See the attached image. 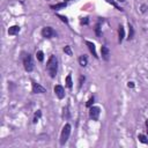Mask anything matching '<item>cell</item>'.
<instances>
[{
	"mask_svg": "<svg viewBox=\"0 0 148 148\" xmlns=\"http://www.w3.org/2000/svg\"><path fill=\"white\" fill-rule=\"evenodd\" d=\"M46 71L51 77H56L58 71V60L56 56H51L46 62Z\"/></svg>",
	"mask_w": 148,
	"mask_h": 148,
	"instance_id": "1",
	"label": "cell"
},
{
	"mask_svg": "<svg viewBox=\"0 0 148 148\" xmlns=\"http://www.w3.org/2000/svg\"><path fill=\"white\" fill-rule=\"evenodd\" d=\"M71 125L69 124H66L64 127H62V131H61V133H60V145L61 146H64L66 142H67V140H68V138H69V134H71Z\"/></svg>",
	"mask_w": 148,
	"mask_h": 148,
	"instance_id": "2",
	"label": "cell"
},
{
	"mask_svg": "<svg viewBox=\"0 0 148 148\" xmlns=\"http://www.w3.org/2000/svg\"><path fill=\"white\" fill-rule=\"evenodd\" d=\"M23 66H24V69L27 72H31L34 69V61H32V58L29 53L25 54L23 58Z\"/></svg>",
	"mask_w": 148,
	"mask_h": 148,
	"instance_id": "3",
	"label": "cell"
},
{
	"mask_svg": "<svg viewBox=\"0 0 148 148\" xmlns=\"http://www.w3.org/2000/svg\"><path fill=\"white\" fill-rule=\"evenodd\" d=\"M101 114V108L99 106H91L89 110V116L92 120H98Z\"/></svg>",
	"mask_w": 148,
	"mask_h": 148,
	"instance_id": "4",
	"label": "cell"
},
{
	"mask_svg": "<svg viewBox=\"0 0 148 148\" xmlns=\"http://www.w3.org/2000/svg\"><path fill=\"white\" fill-rule=\"evenodd\" d=\"M40 34H42V36H43L44 38H51V37H53V36H56V31H54L51 27H45V28H43Z\"/></svg>",
	"mask_w": 148,
	"mask_h": 148,
	"instance_id": "5",
	"label": "cell"
},
{
	"mask_svg": "<svg viewBox=\"0 0 148 148\" xmlns=\"http://www.w3.org/2000/svg\"><path fill=\"white\" fill-rule=\"evenodd\" d=\"M31 83H32V92H35V94H44V92H46V89L43 86H40L39 83H37L35 81H32Z\"/></svg>",
	"mask_w": 148,
	"mask_h": 148,
	"instance_id": "6",
	"label": "cell"
},
{
	"mask_svg": "<svg viewBox=\"0 0 148 148\" xmlns=\"http://www.w3.org/2000/svg\"><path fill=\"white\" fill-rule=\"evenodd\" d=\"M54 94L57 95V97L59 99H62L65 97V89H64V87L60 86V84H57L54 87Z\"/></svg>",
	"mask_w": 148,
	"mask_h": 148,
	"instance_id": "7",
	"label": "cell"
},
{
	"mask_svg": "<svg viewBox=\"0 0 148 148\" xmlns=\"http://www.w3.org/2000/svg\"><path fill=\"white\" fill-rule=\"evenodd\" d=\"M86 45L88 46V49H89V51L92 53V56L95 57V58H98V56H97V53H96V49H95V44L92 43V42H89V40H86Z\"/></svg>",
	"mask_w": 148,
	"mask_h": 148,
	"instance_id": "8",
	"label": "cell"
},
{
	"mask_svg": "<svg viewBox=\"0 0 148 148\" xmlns=\"http://www.w3.org/2000/svg\"><path fill=\"white\" fill-rule=\"evenodd\" d=\"M101 52H102V57L104 60H109V56H110V50L106 46H102L101 47Z\"/></svg>",
	"mask_w": 148,
	"mask_h": 148,
	"instance_id": "9",
	"label": "cell"
},
{
	"mask_svg": "<svg viewBox=\"0 0 148 148\" xmlns=\"http://www.w3.org/2000/svg\"><path fill=\"white\" fill-rule=\"evenodd\" d=\"M20 32V27L18 25H12L9 29H8V34L10 36H14V35H17Z\"/></svg>",
	"mask_w": 148,
	"mask_h": 148,
	"instance_id": "10",
	"label": "cell"
},
{
	"mask_svg": "<svg viewBox=\"0 0 148 148\" xmlns=\"http://www.w3.org/2000/svg\"><path fill=\"white\" fill-rule=\"evenodd\" d=\"M118 34H119V39H118V42H119V43H121V42H123V39H124V34H125L123 25H119V29H118Z\"/></svg>",
	"mask_w": 148,
	"mask_h": 148,
	"instance_id": "11",
	"label": "cell"
},
{
	"mask_svg": "<svg viewBox=\"0 0 148 148\" xmlns=\"http://www.w3.org/2000/svg\"><path fill=\"white\" fill-rule=\"evenodd\" d=\"M79 62H80V65H81L82 67L87 66V64H88V59H87V57H86V56H80V58H79Z\"/></svg>",
	"mask_w": 148,
	"mask_h": 148,
	"instance_id": "12",
	"label": "cell"
},
{
	"mask_svg": "<svg viewBox=\"0 0 148 148\" xmlns=\"http://www.w3.org/2000/svg\"><path fill=\"white\" fill-rule=\"evenodd\" d=\"M64 7H66V2H61V3H57V5H52V6H51V8H52L53 10H57V9L64 8Z\"/></svg>",
	"mask_w": 148,
	"mask_h": 148,
	"instance_id": "13",
	"label": "cell"
},
{
	"mask_svg": "<svg viewBox=\"0 0 148 148\" xmlns=\"http://www.w3.org/2000/svg\"><path fill=\"white\" fill-rule=\"evenodd\" d=\"M138 139H139V141L142 142V143H148V139H147V136H146L145 134H139V135H138Z\"/></svg>",
	"mask_w": 148,
	"mask_h": 148,
	"instance_id": "14",
	"label": "cell"
},
{
	"mask_svg": "<svg viewBox=\"0 0 148 148\" xmlns=\"http://www.w3.org/2000/svg\"><path fill=\"white\" fill-rule=\"evenodd\" d=\"M66 86H67L68 88H72V86H73L72 76H71V75H67V76H66Z\"/></svg>",
	"mask_w": 148,
	"mask_h": 148,
	"instance_id": "15",
	"label": "cell"
},
{
	"mask_svg": "<svg viewBox=\"0 0 148 148\" xmlns=\"http://www.w3.org/2000/svg\"><path fill=\"white\" fill-rule=\"evenodd\" d=\"M36 57H37L38 61H43V59H44V53H43L42 51H37V52H36Z\"/></svg>",
	"mask_w": 148,
	"mask_h": 148,
	"instance_id": "16",
	"label": "cell"
},
{
	"mask_svg": "<svg viewBox=\"0 0 148 148\" xmlns=\"http://www.w3.org/2000/svg\"><path fill=\"white\" fill-rule=\"evenodd\" d=\"M128 28H130L128 39H132V38H133V35H134V30H133V27H132V24H130V23H128Z\"/></svg>",
	"mask_w": 148,
	"mask_h": 148,
	"instance_id": "17",
	"label": "cell"
},
{
	"mask_svg": "<svg viewBox=\"0 0 148 148\" xmlns=\"http://www.w3.org/2000/svg\"><path fill=\"white\" fill-rule=\"evenodd\" d=\"M64 52L67 53L68 56H72V54H73V53H72V50H71V46H68V45L64 47Z\"/></svg>",
	"mask_w": 148,
	"mask_h": 148,
	"instance_id": "18",
	"label": "cell"
},
{
	"mask_svg": "<svg viewBox=\"0 0 148 148\" xmlns=\"http://www.w3.org/2000/svg\"><path fill=\"white\" fill-rule=\"evenodd\" d=\"M106 1H108L109 3H111L112 6H114V7H116V8L118 9V10H123V8H121V7H119V6H118V5H117V3H116V2L113 1V0H106Z\"/></svg>",
	"mask_w": 148,
	"mask_h": 148,
	"instance_id": "19",
	"label": "cell"
},
{
	"mask_svg": "<svg viewBox=\"0 0 148 148\" xmlns=\"http://www.w3.org/2000/svg\"><path fill=\"white\" fill-rule=\"evenodd\" d=\"M40 114H42V112H40V111H37V112L35 113V117H34V123H37V121H38V118L40 117Z\"/></svg>",
	"mask_w": 148,
	"mask_h": 148,
	"instance_id": "20",
	"label": "cell"
},
{
	"mask_svg": "<svg viewBox=\"0 0 148 148\" xmlns=\"http://www.w3.org/2000/svg\"><path fill=\"white\" fill-rule=\"evenodd\" d=\"M92 102H94V97H90V98H89V101L87 102V104H86V105H87V106H90Z\"/></svg>",
	"mask_w": 148,
	"mask_h": 148,
	"instance_id": "21",
	"label": "cell"
},
{
	"mask_svg": "<svg viewBox=\"0 0 148 148\" xmlns=\"http://www.w3.org/2000/svg\"><path fill=\"white\" fill-rule=\"evenodd\" d=\"M58 17H60V18H61V21H62V22H65V23H67V22H68V21H67V18H66L65 16H62V15H58Z\"/></svg>",
	"mask_w": 148,
	"mask_h": 148,
	"instance_id": "22",
	"label": "cell"
},
{
	"mask_svg": "<svg viewBox=\"0 0 148 148\" xmlns=\"http://www.w3.org/2000/svg\"><path fill=\"white\" fill-rule=\"evenodd\" d=\"M127 86H128L130 88H133V87H134V83H133V82H128V84H127Z\"/></svg>",
	"mask_w": 148,
	"mask_h": 148,
	"instance_id": "23",
	"label": "cell"
},
{
	"mask_svg": "<svg viewBox=\"0 0 148 148\" xmlns=\"http://www.w3.org/2000/svg\"><path fill=\"white\" fill-rule=\"evenodd\" d=\"M80 80H81V82H82V80H84V76H81V77H80ZM81 86H82V83H80V84H79V87H80V88H81Z\"/></svg>",
	"mask_w": 148,
	"mask_h": 148,
	"instance_id": "24",
	"label": "cell"
},
{
	"mask_svg": "<svg viewBox=\"0 0 148 148\" xmlns=\"http://www.w3.org/2000/svg\"><path fill=\"white\" fill-rule=\"evenodd\" d=\"M146 126H147V128H148V119L146 120Z\"/></svg>",
	"mask_w": 148,
	"mask_h": 148,
	"instance_id": "25",
	"label": "cell"
},
{
	"mask_svg": "<svg viewBox=\"0 0 148 148\" xmlns=\"http://www.w3.org/2000/svg\"><path fill=\"white\" fill-rule=\"evenodd\" d=\"M118 1H121V2H124V1H125V0H118Z\"/></svg>",
	"mask_w": 148,
	"mask_h": 148,
	"instance_id": "26",
	"label": "cell"
},
{
	"mask_svg": "<svg viewBox=\"0 0 148 148\" xmlns=\"http://www.w3.org/2000/svg\"><path fill=\"white\" fill-rule=\"evenodd\" d=\"M64 1H71V0H64Z\"/></svg>",
	"mask_w": 148,
	"mask_h": 148,
	"instance_id": "27",
	"label": "cell"
}]
</instances>
